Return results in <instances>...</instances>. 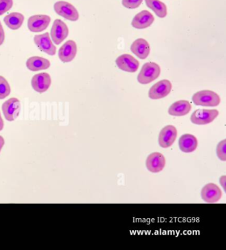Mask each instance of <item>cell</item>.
Returning a JSON list of instances; mask_svg holds the SVG:
<instances>
[{
    "label": "cell",
    "mask_w": 226,
    "mask_h": 250,
    "mask_svg": "<svg viewBox=\"0 0 226 250\" xmlns=\"http://www.w3.org/2000/svg\"><path fill=\"white\" fill-rule=\"evenodd\" d=\"M218 114L219 112L217 110L199 109L192 113L190 120L192 123L196 125H205L214 121L218 117Z\"/></svg>",
    "instance_id": "obj_5"
},
{
    "label": "cell",
    "mask_w": 226,
    "mask_h": 250,
    "mask_svg": "<svg viewBox=\"0 0 226 250\" xmlns=\"http://www.w3.org/2000/svg\"><path fill=\"white\" fill-rule=\"evenodd\" d=\"M68 33V26L64 21L59 19L54 21L51 30V39L54 43L58 45L64 42L67 38Z\"/></svg>",
    "instance_id": "obj_6"
},
{
    "label": "cell",
    "mask_w": 226,
    "mask_h": 250,
    "mask_svg": "<svg viewBox=\"0 0 226 250\" xmlns=\"http://www.w3.org/2000/svg\"><path fill=\"white\" fill-rule=\"evenodd\" d=\"M192 99L194 104L208 107L217 106L221 101L218 94L211 90H202L196 92Z\"/></svg>",
    "instance_id": "obj_1"
},
{
    "label": "cell",
    "mask_w": 226,
    "mask_h": 250,
    "mask_svg": "<svg viewBox=\"0 0 226 250\" xmlns=\"http://www.w3.org/2000/svg\"><path fill=\"white\" fill-rule=\"evenodd\" d=\"M220 183L221 184L222 187H223L224 191H226V177L225 175L222 176L220 179Z\"/></svg>",
    "instance_id": "obj_28"
},
{
    "label": "cell",
    "mask_w": 226,
    "mask_h": 250,
    "mask_svg": "<svg viewBox=\"0 0 226 250\" xmlns=\"http://www.w3.org/2000/svg\"><path fill=\"white\" fill-rule=\"evenodd\" d=\"M192 105L186 101H179L173 103L168 109V114L173 116H183L191 110Z\"/></svg>",
    "instance_id": "obj_20"
},
{
    "label": "cell",
    "mask_w": 226,
    "mask_h": 250,
    "mask_svg": "<svg viewBox=\"0 0 226 250\" xmlns=\"http://www.w3.org/2000/svg\"><path fill=\"white\" fill-rule=\"evenodd\" d=\"M179 146L183 152H193L198 147L197 139L193 135L188 133L183 135L179 139Z\"/></svg>",
    "instance_id": "obj_18"
},
{
    "label": "cell",
    "mask_w": 226,
    "mask_h": 250,
    "mask_svg": "<svg viewBox=\"0 0 226 250\" xmlns=\"http://www.w3.org/2000/svg\"><path fill=\"white\" fill-rule=\"evenodd\" d=\"M146 5L155 13L159 18H165L167 15L166 5L159 0H145Z\"/></svg>",
    "instance_id": "obj_22"
},
{
    "label": "cell",
    "mask_w": 226,
    "mask_h": 250,
    "mask_svg": "<svg viewBox=\"0 0 226 250\" xmlns=\"http://www.w3.org/2000/svg\"><path fill=\"white\" fill-rule=\"evenodd\" d=\"M5 40V32L3 30L2 25H1V21H0V46L4 42Z\"/></svg>",
    "instance_id": "obj_27"
},
{
    "label": "cell",
    "mask_w": 226,
    "mask_h": 250,
    "mask_svg": "<svg viewBox=\"0 0 226 250\" xmlns=\"http://www.w3.org/2000/svg\"><path fill=\"white\" fill-rule=\"evenodd\" d=\"M177 137V129L171 125H166L161 129L159 136V146L163 148L170 147Z\"/></svg>",
    "instance_id": "obj_11"
},
{
    "label": "cell",
    "mask_w": 226,
    "mask_h": 250,
    "mask_svg": "<svg viewBox=\"0 0 226 250\" xmlns=\"http://www.w3.org/2000/svg\"><path fill=\"white\" fill-rule=\"evenodd\" d=\"M222 196L220 187L214 183L205 185L201 190L202 199L207 203H217L221 199Z\"/></svg>",
    "instance_id": "obj_10"
},
{
    "label": "cell",
    "mask_w": 226,
    "mask_h": 250,
    "mask_svg": "<svg viewBox=\"0 0 226 250\" xmlns=\"http://www.w3.org/2000/svg\"><path fill=\"white\" fill-rule=\"evenodd\" d=\"M54 10L59 16L69 21H76L79 19V14L77 9L71 3L66 1H57L54 5Z\"/></svg>",
    "instance_id": "obj_3"
},
{
    "label": "cell",
    "mask_w": 226,
    "mask_h": 250,
    "mask_svg": "<svg viewBox=\"0 0 226 250\" xmlns=\"http://www.w3.org/2000/svg\"><path fill=\"white\" fill-rule=\"evenodd\" d=\"M166 160L162 153L155 152L150 154L146 160V167L150 172L153 173L162 171L165 167Z\"/></svg>",
    "instance_id": "obj_13"
},
{
    "label": "cell",
    "mask_w": 226,
    "mask_h": 250,
    "mask_svg": "<svg viewBox=\"0 0 226 250\" xmlns=\"http://www.w3.org/2000/svg\"><path fill=\"white\" fill-rule=\"evenodd\" d=\"M77 53V43L74 41L69 40L59 49V58L63 62H71L75 58Z\"/></svg>",
    "instance_id": "obj_15"
},
{
    "label": "cell",
    "mask_w": 226,
    "mask_h": 250,
    "mask_svg": "<svg viewBox=\"0 0 226 250\" xmlns=\"http://www.w3.org/2000/svg\"><path fill=\"white\" fill-rule=\"evenodd\" d=\"M161 73L160 66L155 62H147L143 66L138 75V82L142 84H149L159 77Z\"/></svg>",
    "instance_id": "obj_2"
},
{
    "label": "cell",
    "mask_w": 226,
    "mask_h": 250,
    "mask_svg": "<svg viewBox=\"0 0 226 250\" xmlns=\"http://www.w3.org/2000/svg\"><path fill=\"white\" fill-rule=\"evenodd\" d=\"M131 52L141 59H147L150 53V45L148 42L144 39H138L131 44Z\"/></svg>",
    "instance_id": "obj_17"
},
{
    "label": "cell",
    "mask_w": 226,
    "mask_h": 250,
    "mask_svg": "<svg viewBox=\"0 0 226 250\" xmlns=\"http://www.w3.org/2000/svg\"><path fill=\"white\" fill-rule=\"evenodd\" d=\"M154 20V17L151 13L147 10H144L134 17L131 22V25L135 29H145L151 26Z\"/></svg>",
    "instance_id": "obj_16"
},
{
    "label": "cell",
    "mask_w": 226,
    "mask_h": 250,
    "mask_svg": "<svg viewBox=\"0 0 226 250\" xmlns=\"http://www.w3.org/2000/svg\"><path fill=\"white\" fill-rule=\"evenodd\" d=\"M14 4L13 0H0V16L10 10Z\"/></svg>",
    "instance_id": "obj_25"
},
{
    "label": "cell",
    "mask_w": 226,
    "mask_h": 250,
    "mask_svg": "<svg viewBox=\"0 0 226 250\" xmlns=\"http://www.w3.org/2000/svg\"><path fill=\"white\" fill-rule=\"evenodd\" d=\"M51 21V18L47 15H35L29 18L27 27L31 32L40 33L49 27Z\"/></svg>",
    "instance_id": "obj_7"
},
{
    "label": "cell",
    "mask_w": 226,
    "mask_h": 250,
    "mask_svg": "<svg viewBox=\"0 0 226 250\" xmlns=\"http://www.w3.org/2000/svg\"><path fill=\"white\" fill-rule=\"evenodd\" d=\"M172 84L168 80H163L150 88L149 96L151 99L157 100L166 97L171 91Z\"/></svg>",
    "instance_id": "obj_9"
},
{
    "label": "cell",
    "mask_w": 226,
    "mask_h": 250,
    "mask_svg": "<svg viewBox=\"0 0 226 250\" xmlns=\"http://www.w3.org/2000/svg\"><path fill=\"white\" fill-rule=\"evenodd\" d=\"M26 66L31 71L36 72L48 69L51 66V62L48 59L42 57H31L27 59Z\"/></svg>",
    "instance_id": "obj_19"
},
{
    "label": "cell",
    "mask_w": 226,
    "mask_h": 250,
    "mask_svg": "<svg viewBox=\"0 0 226 250\" xmlns=\"http://www.w3.org/2000/svg\"><path fill=\"white\" fill-rule=\"evenodd\" d=\"M51 84V76L47 73L37 74L31 79V86L35 91L39 93H43L47 91Z\"/></svg>",
    "instance_id": "obj_12"
},
{
    "label": "cell",
    "mask_w": 226,
    "mask_h": 250,
    "mask_svg": "<svg viewBox=\"0 0 226 250\" xmlns=\"http://www.w3.org/2000/svg\"><path fill=\"white\" fill-rule=\"evenodd\" d=\"M11 88L10 84L2 76H0V99L3 100L10 95Z\"/></svg>",
    "instance_id": "obj_23"
},
{
    "label": "cell",
    "mask_w": 226,
    "mask_h": 250,
    "mask_svg": "<svg viewBox=\"0 0 226 250\" xmlns=\"http://www.w3.org/2000/svg\"><path fill=\"white\" fill-rule=\"evenodd\" d=\"M142 2L143 0H122V5L128 9L138 8Z\"/></svg>",
    "instance_id": "obj_26"
},
{
    "label": "cell",
    "mask_w": 226,
    "mask_h": 250,
    "mask_svg": "<svg viewBox=\"0 0 226 250\" xmlns=\"http://www.w3.org/2000/svg\"><path fill=\"white\" fill-rule=\"evenodd\" d=\"M34 42L41 51L47 53L51 56H53V55L56 54L57 48L52 42L49 33L35 35Z\"/></svg>",
    "instance_id": "obj_8"
},
{
    "label": "cell",
    "mask_w": 226,
    "mask_h": 250,
    "mask_svg": "<svg viewBox=\"0 0 226 250\" xmlns=\"http://www.w3.org/2000/svg\"><path fill=\"white\" fill-rule=\"evenodd\" d=\"M226 140H222L217 146L216 153L218 158L223 162L226 161Z\"/></svg>",
    "instance_id": "obj_24"
},
{
    "label": "cell",
    "mask_w": 226,
    "mask_h": 250,
    "mask_svg": "<svg viewBox=\"0 0 226 250\" xmlns=\"http://www.w3.org/2000/svg\"><path fill=\"white\" fill-rule=\"evenodd\" d=\"M3 127H4V122H3L2 118H1V113H0V131L3 130Z\"/></svg>",
    "instance_id": "obj_30"
},
{
    "label": "cell",
    "mask_w": 226,
    "mask_h": 250,
    "mask_svg": "<svg viewBox=\"0 0 226 250\" xmlns=\"http://www.w3.org/2000/svg\"><path fill=\"white\" fill-rule=\"evenodd\" d=\"M120 70L128 73H135L140 66V62L130 55L124 54L118 57L116 61Z\"/></svg>",
    "instance_id": "obj_14"
},
{
    "label": "cell",
    "mask_w": 226,
    "mask_h": 250,
    "mask_svg": "<svg viewBox=\"0 0 226 250\" xmlns=\"http://www.w3.org/2000/svg\"><path fill=\"white\" fill-rule=\"evenodd\" d=\"M5 144V140L3 139L2 136H0V153H1V149L4 146Z\"/></svg>",
    "instance_id": "obj_29"
},
{
    "label": "cell",
    "mask_w": 226,
    "mask_h": 250,
    "mask_svg": "<svg viewBox=\"0 0 226 250\" xmlns=\"http://www.w3.org/2000/svg\"><path fill=\"white\" fill-rule=\"evenodd\" d=\"M25 17L21 13L14 12L5 16L3 21L5 25L12 30L19 29L23 25Z\"/></svg>",
    "instance_id": "obj_21"
},
{
    "label": "cell",
    "mask_w": 226,
    "mask_h": 250,
    "mask_svg": "<svg viewBox=\"0 0 226 250\" xmlns=\"http://www.w3.org/2000/svg\"><path fill=\"white\" fill-rule=\"evenodd\" d=\"M21 105L20 100L16 98H12L5 101L2 105L3 116L7 121L13 122L19 116L21 111Z\"/></svg>",
    "instance_id": "obj_4"
}]
</instances>
